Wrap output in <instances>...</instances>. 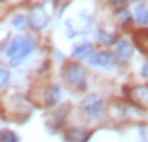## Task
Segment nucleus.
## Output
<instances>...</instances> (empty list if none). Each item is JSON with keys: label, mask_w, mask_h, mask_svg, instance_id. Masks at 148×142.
<instances>
[{"label": "nucleus", "mask_w": 148, "mask_h": 142, "mask_svg": "<svg viewBox=\"0 0 148 142\" xmlns=\"http://www.w3.org/2000/svg\"><path fill=\"white\" fill-rule=\"evenodd\" d=\"M63 78L66 80V83L76 89H84L86 87V70L78 63H69L63 70Z\"/></svg>", "instance_id": "1"}, {"label": "nucleus", "mask_w": 148, "mask_h": 142, "mask_svg": "<svg viewBox=\"0 0 148 142\" xmlns=\"http://www.w3.org/2000/svg\"><path fill=\"white\" fill-rule=\"evenodd\" d=\"M82 110L87 116L95 117V116H99L101 110H103V100H101L97 95H87L86 99L82 100Z\"/></svg>", "instance_id": "2"}, {"label": "nucleus", "mask_w": 148, "mask_h": 142, "mask_svg": "<svg viewBox=\"0 0 148 142\" xmlns=\"http://www.w3.org/2000/svg\"><path fill=\"white\" fill-rule=\"evenodd\" d=\"M131 100L135 104H139L140 108H148V83H143V85H135L129 93Z\"/></svg>", "instance_id": "3"}, {"label": "nucleus", "mask_w": 148, "mask_h": 142, "mask_svg": "<svg viewBox=\"0 0 148 142\" xmlns=\"http://www.w3.org/2000/svg\"><path fill=\"white\" fill-rule=\"evenodd\" d=\"M29 23H31L36 30L44 29V27L48 25V15H46V12H44L42 6H34V8H32L31 15H29Z\"/></svg>", "instance_id": "4"}, {"label": "nucleus", "mask_w": 148, "mask_h": 142, "mask_svg": "<svg viewBox=\"0 0 148 142\" xmlns=\"http://www.w3.org/2000/svg\"><path fill=\"white\" fill-rule=\"evenodd\" d=\"M89 63L95 66H105V68H108V66H112V55L106 51H97V53H91L89 55Z\"/></svg>", "instance_id": "5"}, {"label": "nucleus", "mask_w": 148, "mask_h": 142, "mask_svg": "<svg viewBox=\"0 0 148 142\" xmlns=\"http://www.w3.org/2000/svg\"><path fill=\"white\" fill-rule=\"evenodd\" d=\"M131 55H133V47H131V44L125 42V40H118V46H116L118 61H129Z\"/></svg>", "instance_id": "6"}, {"label": "nucleus", "mask_w": 148, "mask_h": 142, "mask_svg": "<svg viewBox=\"0 0 148 142\" xmlns=\"http://www.w3.org/2000/svg\"><path fill=\"white\" fill-rule=\"evenodd\" d=\"M32 49H34V42H32L31 38H25V40H23V46H21V51H19L17 55L13 57L12 61L15 63V65H19V63H21V61L25 59L27 55H31V53H32Z\"/></svg>", "instance_id": "7"}, {"label": "nucleus", "mask_w": 148, "mask_h": 142, "mask_svg": "<svg viewBox=\"0 0 148 142\" xmlns=\"http://www.w3.org/2000/svg\"><path fill=\"white\" fill-rule=\"evenodd\" d=\"M133 42H135L137 47H140L143 51L148 49V29H140L133 34Z\"/></svg>", "instance_id": "8"}, {"label": "nucleus", "mask_w": 148, "mask_h": 142, "mask_svg": "<svg viewBox=\"0 0 148 142\" xmlns=\"http://www.w3.org/2000/svg\"><path fill=\"white\" fill-rule=\"evenodd\" d=\"M23 36H19V38H13L12 42H10V46L6 47V53H8V57L10 59H13V57L17 55L19 51H21V46H23Z\"/></svg>", "instance_id": "9"}, {"label": "nucleus", "mask_w": 148, "mask_h": 142, "mask_svg": "<svg viewBox=\"0 0 148 142\" xmlns=\"http://www.w3.org/2000/svg\"><path fill=\"white\" fill-rule=\"evenodd\" d=\"M66 140L69 142H86L87 133L84 129H70V131H66Z\"/></svg>", "instance_id": "10"}, {"label": "nucleus", "mask_w": 148, "mask_h": 142, "mask_svg": "<svg viewBox=\"0 0 148 142\" xmlns=\"http://www.w3.org/2000/svg\"><path fill=\"white\" fill-rule=\"evenodd\" d=\"M59 95H61L59 87H57V85H51L48 91H46V95H44V102L48 104V106H53V104L57 102V99H59Z\"/></svg>", "instance_id": "11"}, {"label": "nucleus", "mask_w": 148, "mask_h": 142, "mask_svg": "<svg viewBox=\"0 0 148 142\" xmlns=\"http://www.w3.org/2000/svg\"><path fill=\"white\" fill-rule=\"evenodd\" d=\"M135 19H137V23L146 25L148 23V6H137L135 8Z\"/></svg>", "instance_id": "12"}, {"label": "nucleus", "mask_w": 148, "mask_h": 142, "mask_svg": "<svg viewBox=\"0 0 148 142\" xmlns=\"http://www.w3.org/2000/svg\"><path fill=\"white\" fill-rule=\"evenodd\" d=\"M89 53H91V46L89 44H82V46H76L72 49V57H76V59L84 55H89Z\"/></svg>", "instance_id": "13"}, {"label": "nucleus", "mask_w": 148, "mask_h": 142, "mask_svg": "<svg viewBox=\"0 0 148 142\" xmlns=\"http://www.w3.org/2000/svg\"><path fill=\"white\" fill-rule=\"evenodd\" d=\"M0 142H17V137L12 131H2V140Z\"/></svg>", "instance_id": "14"}, {"label": "nucleus", "mask_w": 148, "mask_h": 142, "mask_svg": "<svg viewBox=\"0 0 148 142\" xmlns=\"http://www.w3.org/2000/svg\"><path fill=\"white\" fill-rule=\"evenodd\" d=\"M118 19H120V23L125 25V23L131 21V13L127 12V10H120V12H118Z\"/></svg>", "instance_id": "15"}, {"label": "nucleus", "mask_w": 148, "mask_h": 142, "mask_svg": "<svg viewBox=\"0 0 148 142\" xmlns=\"http://www.w3.org/2000/svg\"><path fill=\"white\" fill-rule=\"evenodd\" d=\"M12 23H13V27H17V29H21V27L27 23V17H23V15H15V17L12 19Z\"/></svg>", "instance_id": "16"}, {"label": "nucleus", "mask_w": 148, "mask_h": 142, "mask_svg": "<svg viewBox=\"0 0 148 142\" xmlns=\"http://www.w3.org/2000/svg\"><path fill=\"white\" fill-rule=\"evenodd\" d=\"M99 40H101L103 44H110V42H114V36L105 34V32H103V34H99Z\"/></svg>", "instance_id": "17"}, {"label": "nucleus", "mask_w": 148, "mask_h": 142, "mask_svg": "<svg viewBox=\"0 0 148 142\" xmlns=\"http://www.w3.org/2000/svg\"><path fill=\"white\" fill-rule=\"evenodd\" d=\"M0 82H2V85H6V83H8V78H10V72L6 68H2V72H0Z\"/></svg>", "instance_id": "18"}, {"label": "nucleus", "mask_w": 148, "mask_h": 142, "mask_svg": "<svg viewBox=\"0 0 148 142\" xmlns=\"http://www.w3.org/2000/svg\"><path fill=\"white\" fill-rule=\"evenodd\" d=\"M112 4L116 6V8H123V6L127 4V0H112Z\"/></svg>", "instance_id": "19"}, {"label": "nucleus", "mask_w": 148, "mask_h": 142, "mask_svg": "<svg viewBox=\"0 0 148 142\" xmlns=\"http://www.w3.org/2000/svg\"><path fill=\"white\" fill-rule=\"evenodd\" d=\"M143 74H144V76H148V63L143 66Z\"/></svg>", "instance_id": "20"}, {"label": "nucleus", "mask_w": 148, "mask_h": 142, "mask_svg": "<svg viewBox=\"0 0 148 142\" xmlns=\"http://www.w3.org/2000/svg\"><path fill=\"white\" fill-rule=\"evenodd\" d=\"M131 2H139V0H131Z\"/></svg>", "instance_id": "21"}]
</instances>
